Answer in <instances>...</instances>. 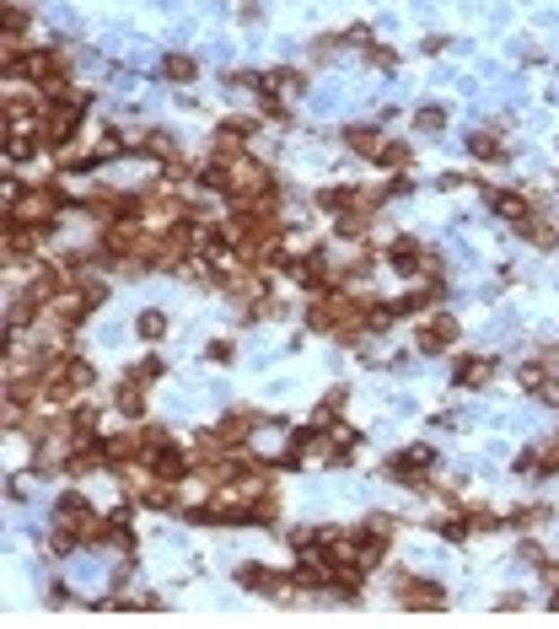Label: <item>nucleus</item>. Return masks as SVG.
Here are the masks:
<instances>
[{
	"label": "nucleus",
	"mask_w": 559,
	"mask_h": 629,
	"mask_svg": "<svg viewBox=\"0 0 559 629\" xmlns=\"http://www.w3.org/2000/svg\"><path fill=\"white\" fill-rule=\"evenodd\" d=\"M441 183H447V188H468V183H479V178H474V172H447Z\"/></svg>",
	"instance_id": "45"
},
{
	"label": "nucleus",
	"mask_w": 559,
	"mask_h": 629,
	"mask_svg": "<svg viewBox=\"0 0 559 629\" xmlns=\"http://www.w3.org/2000/svg\"><path fill=\"white\" fill-rule=\"evenodd\" d=\"M145 468H151L156 479H167V485H183V479L194 474V452H178L172 441H162V447L145 452Z\"/></svg>",
	"instance_id": "9"
},
{
	"label": "nucleus",
	"mask_w": 559,
	"mask_h": 629,
	"mask_svg": "<svg viewBox=\"0 0 559 629\" xmlns=\"http://www.w3.org/2000/svg\"><path fill=\"white\" fill-rule=\"evenodd\" d=\"M436 301H441V280H425V285H409L404 296H393L388 307L398 318H425V312H436Z\"/></svg>",
	"instance_id": "15"
},
{
	"label": "nucleus",
	"mask_w": 559,
	"mask_h": 629,
	"mask_svg": "<svg viewBox=\"0 0 559 629\" xmlns=\"http://www.w3.org/2000/svg\"><path fill=\"white\" fill-rule=\"evenodd\" d=\"M140 205H145V199H140V194H124V188H92V194L75 199V210L92 215V221H102V226H108V221H135Z\"/></svg>",
	"instance_id": "5"
},
{
	"label": "nucleus",
	"mask_w": 559,
	"mask_h": 629,
	"mask_svg": "<svg viewBox=\"0 0 559 629\" xmlns=\"http://www.w3.org/2000/svg\"><path fill=\"white\" fill-rule=\"evenodd\" d=\"M544 581H549V587L559 592V560H549V571H544Z\"/></svg>",
	"instance_id": "46"
},
{
	"label": "nucleus",
	"mask_w": 559,
	"mask_h": 629,
	"mask_svg": "<svg viewBox=\"0 0 559 629\" xmlns=\"http://www.w3.org/2000/svg\"><path fill=\"white\" fill-rule=\"evenodd\" d=\"M124 377H135L140 388H145V382H162V377H167V361H162V355H145V361H135Z\"/></svg>",
	"instance_id": "29"
},
{
	"label": "nucleus",
	"mask_w": 559,
	"mask_h": 629,
	"mask_svg": "<svg viewBox=\"0 0 559 629\" xmlns=\"http://www.w3.org/2000/svg\"><path fill=\"white\" fill-rule=\"evenodd\" d=\"M393 533H398L393 511H371V517L355 528V544H361V565H366V571H377V565L388 560V549H393Z\"/></svg>",
	"instance_id": "6"
},
{
	"label": "nucleus",
	"mask_w": 559,
	"mask_h": 629,
	"mask_svg": "<svg viewBox=\"0 0 559 629\" xmlns=\"http://www.w3.org/2000/svg\"><path fill=\"white\" fill-rule=\"evenodd\" d=\"M458 318L452 312H425V318H415V345L425 350V355H441V350H452L458 345Z\"/></svg>",
	"instance_id": "8"
},
{
	"label": "nucleus",
	"mask_w": 559,
	"mask_h": 629,
	"mask_svg": "<svg viewBox=\"0 0 559 629\" xmlns=\"http://www.w3.org/2000/svg\"><path fill=\"white\" fill-rule=\"evenodd\" d=\"M382 145H388V140H382L371 124H350V129H345V151H355V156H366V162H377Z\"/></svg>",
	"instance_id": "20"
},
{
	"label": "nucleus",
	"mask_w": 559,
	"mask_h": 629,
	"mask_svg": "<svg viewBox=\"0 0 559 629\" xmlns=\"http://www.w3.org/2000/svg\"><path fill=\"white\" fill-rule=\"evenodd\" d=\"M393 598L409 614H441L447 608V587L441 581H425V576H398L393 581Z\"/></svg>",
	"instance_id": "7"
},
{
	"label": "nucleus",
	"mask_w": 559,
	"mask_h": 629,
	"mask_svg": "<svg viewBox=\"0 0 559 629\" xmlns=\"http://www.w3.org/2000/svg\"><path fill=\"white\" fill-rule=\"evenodd\" d=\"M237 587L264 592V598H301V592L291 587V576H280V571H269V565H242V571H237Z\"/></svg>",
	"instance_id": "13"
},
{
	"label": "nucleus",
	"mask_w": 559,
	"mask_h": 629,
	"mask_svg": "<svg viewBox=\"0 0 559 629\" xmlns=\"http://www.w3.org/2000/svg\"><path fill=\"white\" fill-rule=\"evenodd\" d=\"M490 210L506 221V226H522L533 215V199L528 194H511V188H490Z\"/></svg>",
	"instance_id": "17"
},
{
	"label": "nucleus",
	"mask_w": 559,
	"mask_h": 629,
	"mask_svg": "<svg viewBox=\"0 0 559 629\" xmlns=\"http://www.w3.org/2000/svg\"><path fill=\"white\" fill-rule=\"evenodd\" d=\"M113 409H118L124 420H145V388H140L135 377H124V382L113 388Z\"/></svg>",
	"instance_id": "19"
},
{
	"label": "nucleus",
	"mask_w": 559,
	"mask_h": 629,
	"mask_svg": "<svg viewBox=\"0 0 559 629\" xmlns=\"http://www.w3.org/2000/svg\"><path fill=\"white\" fill-rule=\"evenodd\" d=\"M205 355H210L215 366H231V355H237V350H231V339H215V345H210Z\"/></svg>",
	"instance_id": "41"
},
{
	"label": "nucleus",
	"mask_w": 559,
	"mask_h": 629,
	"mask_svg": "<svg viewBox=\"0 0 559 629\" xmlns=\"http://www.w3.org/2000/svg\"><path fill=\"white\" fill-rule=\"evenodd\" d=\"M345 43H361V48H366V43H377V38H371V27H366V22H355V27L345 32Z\"/></svg>",
	"instance_id": "43"
},
{
	"label": "nucleus",
	"mask_w": 559,
	"mask_h": 629,
	"mask_svg": "<svg viewBox=\"0 0 559 629\" xmlns=\"http://www.w3.org/2000/svg\"><path fill=\"white\" fill-rule=\"evenodd\" d=\"M221 162H226V156H221ZM226 199H280V178H275L264 162H253V156L242 151V156L226 162Z\"/></svg>",
	"instance_id": "3"
},
{
	"label": "nucleus",
	"mask_w": 559,
	"mask_h": 629,
	"mask_svg": "<svg viewBox=\"0 0 559 629\" xmlns=\"http://www.w3.org/2000/svg\"><path fill=\"white\" fill-rule=\"evenodd\" d=\"M511 474H517V479H538V447H528V452L511 463Z\"/></svg>",
	"instance_id": "39"
},
{
	"label": "nucleus",
	"mask_w": 559,
	"mask_h": 629,
	"mask_svg": "<svg viewBox=\"0 0 559 629\" xmlns=\"http://www.w3.org/2000/svg\"><path fill=\"white\" fill-rule=\"evenodd\" d=\"M366 59H371L377 70H398V54H393L388 43H366Z\"/></svg>",
	"instance_id": "38"
},
{
	"label": "nucleus",
	"mask_w": 559,
	"mask_h": 629,
	"mask_svg": "<svg viewBox=\"0 0 559 629\" xmlns=\"http://www.w3.org/2000/svg\"><path fill=\"white\" fill-rule=\"evenodd\" d=\"M32 27V5L22 0H5V43H22V32Z\"/></svg>",
	"instance_id": "25"
},
{
	"label": "nucleus",
	"mask_w": 559,
	"mask_h": 629,
	"mask_svg": "<svg viewBox=\"0 0 559 629\" xmlns=\"http://www.w3.org/2000/svg\"><path fill=\"white\" fill-rule=\"evenodd\" d=\"M258 92H269V97H301V92H307V75H301L296 65H275V70H264Z\"/></svg>",
	"instance_id": "16"
},
{
	"label": "nucleus",
	"mask_w": 559,
	"mask_h": 629,
	"mask_svg": "<svg viewBox=\"0 0 559 629\" xmlns=\"http://www.w3.org/2000/svg\"><path fill=\"white\" fill-rule=\"evenodd\" d=\"M468 151H474L479 162H506V156H511L506 140H501L495 129H474V135H468Z\"/></svg>",
	"instance_id": "24"
},
{
	"label": "nucleus",
	"mask_w": 559,
	"mask_h": 629,
	"mask_svg": "<svg viewBox=\"0 0 559 629\" xmlns=\"http://www.w3.org/2000/svg\"><path fill=\"white\" fill-rule=\"evenodd\" d=\"M549 517H555V506H517V511L506 517V528H522V533H528V528H538V522H549Z\"/></svg>",
	"instance_id": "30"
},
{
	"label": "nucleus",
	"mask_w": 559,
	"mask_h": 629,
	"mask_svg": "<svg viewBox=\"0 0 559 629\" xmlns=\"http://www.w3.org/2000/svg\"><path fill=\"white\" fill-rule=\"evenodd\" d=\"M48 232L43 226H27V221H11L5 215V264H22V258H38V242Z\"/></svg>",
	"instance_id": "14"
},
{
	"label": "nucleus",
	"mask_w": 559,
	"mask_h": 629,
	"mask_svg": "<svg viewBox=\"0 0 559 629\" xmlns=\"http://www.w3.org/2000/svg\"><path fill=\"white\" fill-rule=\"evenodd\" d=\"M538 398H544V404H555V409H559V371L549 377V382H544V388H538Z\"/></svg>",
	"instance_id": "44"
},
{
	"label": "nucleus",
	"mask_w": 559,
	"mask_h": 629,
	"mask_svg": "<svg viewBox=\"0 0 559 629\" xmlns=\"http://www.w3.org/2000/svg\"><path fill=\"white\" fill-rule=\"evenodd\" d=\"M495 355H458L452 361V388H468V393H479V388H490L495 382Z\"/></svg>",
	"instance_id": "12"
},
{
	"label": "nucleus",
	"mask_w": 559,
	"mask_h": 629,
	"mask_svg": "<svg viewBox=\"0 0 559 629\" xmlns=\"http://www.w3.org/2000/svg\"><path fill=\"white\" fill-rule=\"evenodd\" d=\"M549 377H555V371H549V366H544V355H538V361H528V366H517V382H522V388H528V393H538V388H544V382H549Z\"/></svg>",
	"instance_id": "31"
},
{
	"label": "nucleus",
	"mask_w": 559,
	"mask_h": 629,
	"mask_svg": "<svg viewBox=\"0 0 559 629\" xmlns=\"http://www.w3.org/2000/svg\"><path fill=\"white\" fill-rule=\"evenodd\" d=\"M345 404H350V393H345V388H334V393L318 404V420H323V425H328V420H339V415H345Z\"/></svg>",
	"instance_id": "34"
},
{
	"label": "nucleus",
	"mask_w": 559,
	"mask_h": 629,
	"mask_svg": "<svg viewBox=\"0 0 559 629\" xmlns=\"http://www.w3.org/2000/svg\"><path fill=\"white\" fill-rule=\"evenodd\" d=\"M415 129L420 135H441L447 129V108H415Z\"/></svg>",
	"instance_id": "32"
},
{
	"label": "nucleus",
	"mask_w": 559,
	"mask_h": 629,
	"mask_svg": "<svg viewBox=\"0 0 559 629\" xmlns=\"http://www.w3.org/2000/svg\"><path fill=\"white\" fill-rule=\"evenodd\" d=\"M431 528H436L447 544H468V538H474V517H468L463 506H452V511H447V517H436Z\"/></svg>",
	"instance_id": "21"
},
{
	"label": "nucleus",
	"mask_w": 559,
	"mask_h": 629,
	"mask_svg": "<svg viewBox=\"0 0 559 629\" xmlns=\"http://www.w3.org/2000/svg\"><path fill=\"white\" fill-rule=\"evenodd\" d=\"M38 151H43L38 129H27V135H22V129H11V135H5V162H11V167H16V162H32Z\"/></svg>",
	"instance_id": "23"
},
{
	"label": "nucleus",
	"mask_w": 559,
	"mask_h": 629,
	"mask_svg": "<svg viewBox=\"0 0 559 629\" xmlns=\"http://www.w3.org/2000/svg\"><path fill=\"white\" fill-rule=\"evenodd\" d=\"M431 468H436V452L431 447H404V452H393L388 463H382V474L393 479V485H404V490H420V495H431Z\"/></svg>",
	"instance_id": "4"
},
{
	"label": "nucleus",
	"mask_w": 559,
	"mask_h": 629,
	"mask_svg": "<svg viewBox=\"0 0 559 629\" xmlns=\"http://www.w3.org/2000/svg\"><path fill=\"white\" fill-rule=\"evenodd\" d=\"M409 162H415V151H409L404 140H388V145L377 151V167H382V172H404Z\"/></svg>",
	"instance_id": "27"
},
{
	"label": "nucleus",
	"mask_w": 559,
	"mask_h": 629,
	"mask_svg": "<svg viewBox=\"0 0 559 629\" xmlns=\"http://www.w3.org/2000/svg\"><path fill=\"white\" fill-rule=\"evenodd\" d=\"M339 43H345V32H323V38H312V54L328 59V54H339Z\"/></svg>",
	"instance_id": "40"
},
{
	"label": "nucleus",
	"mask_w": 559,
	"mask_h": 629,
	"mask_svg": "<svg viewBox=\"0 0 559 629\" xmlns=\"http://www.w3.org/2000/svg\"><path fill=\"white\" fill-rule=\"evenodd\" d=\"M495 608H501V614H522V608H528V598H522V592H501V598H495Z\"/></svg>",
	"instance_id": "42"
},
{
	"label": "nucleus",
	"mask_w": 559,
	"mask_h": 629,
	"mask_svg": "<svg viewBox=\"0 0 559 629\" xmlns=\"http://www.w3.org/2000/svg\"><path fill=\"white\" fill-rule=\"evenodd\" d=\"M549 608H555V614H559V592H555V598H549Z\"/></svg>",
	"instance_id": "47"
},
{
	"label": "nucleus",
	"mask_w": 559,
	"mask_h": 629,
	"mask_svg": "<svg viewBox=\"0 0 559 629\" xmlns=\"http://www.w3.org/2000/svg\"><path fill=\"white\" fill-rule=\"evenodd\" d=\"M468 517H474V533H495V528H506V517L490 511V506H468Z\"/></svg>",
	"instance_id": "35"
},
{
	"label": "nucleus",
	"mask_w": 559,
	"mask_h": 629,
	"mask_svg": "<svg viewBox=\"0 0 559 629\" xmlns=\"http://www.w3.org/2000/svg\"><path fill=\"white\" fill-rule=\"evenodd\" d=\"M371 221H377V215H361V210H345V215L334 221V232H339L345 242H361V237H371Z\"/></svg>",
	"instance_id": "26"
},
{
	"label": "nucleus",
	"mask_w": 559,
	"mask_h": 629,
	"mask_svg": "<svg viewBox=\"0 0 559 629\" xmlns=\"http://www.w3.org/2000/svg\"><path fill=\"white\" fill-rule=\"evenodd\" d=\"M517 560H522V565H533V571H538V576H544V571H549V555H544V549H538V544H533V538H522V549H517Z\"/></svg>",
	"instance_id": "36"
},
{
	"label": "nucleus",
	"mask_w": 559,
	"mask_h": 629,
	"mask_svg": "<svg viewBox=\"0 0 559 629\" xmlns=\"http://www.w3.org/2000/svg\"><path fill=\"white\" fill-rule=\"evenodd\" d=\"M156 75H162L167 86H188V81H199V59H194V54H162Z\"/></svg>",
	"instance_id": "18"
},
{
	"label": "nucleus",
	"mask_w": 559,
	"mask_h": 629,
	"mask_svg": "<svg viewBox=\"0 0 559 629\" xmlns=\"http://www.w3.org/2000/svg\"><path fill=\"white\" fill-rule=\"evenodd\" d=\"M258 108H264V118H275V124H285V129H291V108H285V97L258 92Z\"/></svg>",
	"instance_id": "33"
},
{
	"label": "nucleus",
	"mask_w": 559,
	"mask_h": 629,
	"mask_svg": "<svg viewBox=\"0 0 559 629\" xmlns=\"http://www.w3.org/2000/svg\"><path fill=\"white\" fill-rule=\"evenodd\" d=\"M258 135V118H221V129H215V140H210V156H242L248 151V140Z\"/></svg>",
	"instance_id": "10"
},
{
	"label": "nucleus",
	"mask_w": 559,
	"mask_h": 629,
	"mask_svg": "<svg viewBox=\"0 0 559 629\" xmlns=\"http://www.w3.org/2000/svg\"><path fill=\"white\" fill-rule=\"evenodd\" d=\"M517 232H522V237H528L533 248H544V253H549V248H559V226L549 221V215H538V210H533V215H528V221H522Z\"/></svg>",
	"instance_id": "22"
},
{
	"label": "nucleus",
	"mask_w": 559,
	"mask_h": 629,
	"mask_svg": "<svg viewBox=\"0 0 559 629\" xmlns=\"http://www.w3.org/2000/svg\"><path fill=\"white\" fill-rule=\"evenodd\" d=\"M559 474V436L549 447H538V479H555Z\"/></svg>",
	"instance_id": "37"
},
{
	"label": "nucleus",
	"mask_w": 559,
	"mask_h": 629,
	"mask_svg": "<svg viewBox=\"0 0 559 629\" xmlns=\"http://www.w3.org/2000/svg\"><path fill=\"white\" fill-rule=\"evenodd\" d=\"M135 334H140L145 345H156V339H167V312H156V307H145V312L135 318Z\"/></svg>",
	"instance_id": "28"
},
{
	"label": "nucleus",
	"mask_w": 559,
	"mask_h": 629,
	"mask_svg": "<svg viewBox=\"0 0 559 629\" xmlns=\"http://www.w3.org/2000/svg\"><path fill=\"white\" fill-rule=\"evenodd\" d=\"M81 118H86V92H70V97H48V108L32 129H38L43 151H65V145H75Z\"/></svg>",
	"instance_id": "1"
},
{
	"label": "nucleus",
	"mask_w": 559,
	"mask_h": 629,
	"mask_svg": "<svg viewBox=\"0 0 559 629\" xmlns=\"http://www.w3.org/2000/svg\"><path fill=\"white\" fill-rule=\"evenodd\" d=\"M382 258H388V269H398V275H409V280H415V275H425L431 248H425V242H415V237L404 232V237H393V242L382 248Z\"/></svg>",
	"instance_id": "11"
},
{
	"label": "nucleus",
	"mask_w": 559,
	"mask_h": 629,
	"mask_svg": "<svg viewBox=\"0 0 559 629\" xmlns=\"http://www.w3.org/2000/svg\"><path fill=\"white\" fill-rule=\"evenodd\" d=\"M65 210H70V194H65V183H59V178H48V183H27V188H22V199H16L5 215H11V221H27V226H43V232H54Z\"/></svg>",
	"instance_id": "2"
}]
</instances>
